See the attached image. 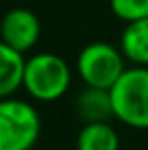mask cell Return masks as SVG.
Instances as JSON below:
<instances>
[{
  "instance_id": "obj_1",
  "label": "cell",
  "mask_w": 148,
  "mask_h": 150,
  "mask_svg": "<svg viewBox=\"0 0 148 150\" xmlns=\"http://www.w3.org/2000/svg\"><path fill=\"white\" fill-rule=\"evenodd\" d=\"M72 84V70L61 55L40 51L25 61L23 89L38 103L59 101Z\"/></svg>"
},
{
  "instance_id": "obj_2",
  "label": "cell",
  "mask_w": 148,
  "mask_h": 150,
  "mask_svg": "<svg viewBox=\"0 0 148 150\" xmlns=\"http://www.w3.org/2000/svg\"><path fill=\"white\" fill-rule=\"evenodd\" d=\"M114 118L131 129H148V67H127L110 89Z\"/></svg>"
},
{
  "instance_id": "obj_3",
  "label": "cell",
  "mask_w": 148,
  "mask_h": 150,
  "mask_svg": "<svg viewBox=\"0 0 148 150\" xmlns=\"http://www.w3.org/2000/svg\"><path fill=\"white\" fill-rule=\"evenodd\" d=\"M40 131L42 120L32 103L15 97L0 101V150H32Z\"/></svg>"
},
{
  "instance_id": "obj_4",
  "label": "cell",
  "mask_w": 148,
  "mask_h": 150,
  "mask_svg": "<svg viewBox=\"0 0 148 150\" xmlns=\"http://www.w3.org/2000/svg\"><path fill=\"white\" fill-rule=\"evenodd\" d=\"M125 57L120 48L108 42H91L84 46L76 57V72L84 86L110 91L125 72Z\"/></svg>"
},
{
  "instance_id": "obj_5",
  "label": "cell",
  "mask_w": 148,
  "mask_h": 150,
  "mask_svg": "<svg viewBox=\"0 0 148 150\" xmlns=\"http://www.w3.org/2000/svg\"><path fill=\"white\" fill-rule=\"evenodd\" d=\"M40 19L29 8H11L0 21V40L25 55L40 40Z\"/></svg>"
},
{
  "instance_id": "obj_6",
  "label": "cell",
  "mask_w": 148,
  "mask_h": 150,
  "mask_svg": "<svg viewBox=\"0 0 148 150\" xmlns=\"http://www.w3.org/2000/svg\"><path fill=\"white\" fill-rule=\"evenodd\" d=\"M74 112L78 120H82L84 124L110 122V118H114L110 91L85 86L74 99Z\"/></svg>"
},
{
  "instance_id": "obj_7",
  "label": "cell",
  "mask_w": 148,
  "mask_h": 150,
  "mask_svg": "<svg viewBox=\"0 0 148 150\" xmlns=\"http://www.w3.org/2000/svg\"><path fill=\"white\" fill-rule=\"evenodd\" d=\"M118 48L131 67H148V19L127 23Z\"/></svg>"
},
{
  "instance_id": "obj_8",
  "label": "cell",
  "mask_w": 148,
  "mask_h": 150,
  "mask_svg": "<svg viewBox=\"0 0 148 150\" xmlns=\"http://www.w3.org/2000/svg\"><path fill=\"white\" fill-rule=\"evenodd\" d=\"M25 55L6 46L0 40V101L13 97L19 88H23Z\"/></svg>"
},
{
  "instance_id": "obj_9",
  "label": "cell",
  "mask_w": 148,
  "mask_h": 150,
  "mask_svg": "<svg viewBox=\"0 0 148 150\" xmlns=\"http://www.w3.org/2000/svg\"><path fill=\"white\" fill-rule=\"evenodd\" d=\"M76 150H120V135L110 122L84 124L76 137Z\"/></svg>"
},
{
  "instance_id": "obj_10",
  "label": "cell",
  "mask_w": 148,
  "mask_h": 150,
  "mask_svg": "<svg viewBox=\"0 0 148 150\" xmlns=\"http://www.w3.org/2000/svg\"><path fill=\"white\" fill-rule=\"evenodd\" d=\"M108 2L112 13L125 25L148 19V0H108Z\"/></svg>"
}]
</instances>
